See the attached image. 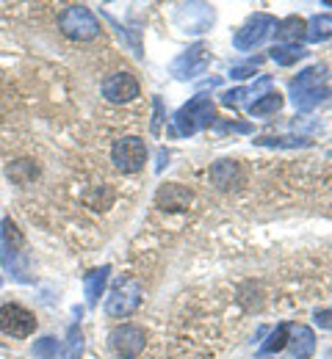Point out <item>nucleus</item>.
<instances>
[{
    "label": "nucleus",
    "instance_id": "nucleus-1",
    "mask_svg": "<svg viewBox=\"0 0 332 359\" xmlns=\"http://www.w3.org/2000/svg\"><path fill=\"white\" fill-rule=\"evenodd\" d=\"M327 67L324 64H316V67H307V69H302L293 81H291V100H293V105L299 108V111H313L316 105H321L327 97H330L332 91L327 86Z\"/></svg>",
    "mask_w": 332,
    "mask_h": 359
},
{
    "label": "nucleus",
    "instance_id": "nucleus-2",
    "mask_svg": "<svg viewBox=\"0 0 332 359\" xmlns=\"http://www.w3.org/2000/svg\"><path fill=\"white\" fill-rule=\"evenodd\" d=\"M216 119V108H213V100L205 97V94H197L191 97L189 102L172 116V133L175 135H194L205 128H211Z\"/></svg>",
    "mask_w": 332,
    "mask_h": 359
},
{
    "label": "nucleus",
    "instance_id": "nucleus-3",
    "mask_svg": "<svg viewBox=\"0 0 332 359\" xmlns=\"http://www.w3.org/2000/svg\"><path fill=\"white\" fill-rule=\"evenodd\" d=\"M58 25L64 31V36L75 39V42H89L100 36V22L86 6H67L58 17Z\"/></svg>",
    "mask_w": 332,
    "mask_h": 359
},
{
    "label": "nucleus",
    "instance_id": "nucleus-4",
    "mask_svg": "<svg viewBox=\"0 0 332 359\" xmlns=\"http://www.w3.org/2000/svg\"><path fill=\"white\" fill-rule=\"evenodd\" d=\"M22 246H25V238H22L20 226L14 224L11 219H3V224H0V260H3V266L11 271L20 282H28L25 266L20 263Z\"/></svg>",
    "mask_w": 332,
    "mask_h": 359
},
{
    "label": "nucleus",
    "instance_id": "nucleus-5",
    "mask_svg": "<svg viewBox=\"0 0 332 359\" xmlns=\"http://www.w3.org/2000/svg\"><path fill=\"white\" fill-rule=\"evenodd\" d=\"M142 304V285L136 279H119L114 285V290L105 299V315L108 318H128L139 310Z\"/></svg>",
    "mask_w": 332,
    "mask_h": 359
},
{
    "label": "nucleus",
    "instance_id": "nucleus-6",
    "mask_svg": "<svg viewBox=\"0 0 332 359\" xmlns=\"http://www.w3.org/2000/svg\"><path fill=\"white\" fill-rule=\"evenodd\" d=\"M274 31H277V20L272 14H266V11H258L236 31L233 45L238 50H255L258 45H263Z\"/></svg>",
    "mask_w": 332,
    "mask_h": 359
},
{
    "label": "nucleus",
    "instance_id": "nucleus-7",
    "mask_svg": "<svg viewBox=\"0 0 332 359\" xmlns=\"http://www.w3.org/2000/svg\"><path fill=\"white\" fill-rule=\"evenodd\" d=\"M111 161H114V166L119 172L133 175V172L144 169V163H147V144H144L139 135H125V138H119L114 144Z\"/></svg>",
    "mask_w": 332,
    "mask_h": 359
},
{
    "label": "nucleus",
    "instance_id": "nucleus-8",
    "mask_svg": "<svg viewBox=\"0 0 332 359\" xmlns=\"http://www.w3.org/2000/svg\"><path fill=\"white\" fill-rule=\"evenodd\" d=\"M211 67V47L205 45V42H197V45H191L186 53H180L175 61H172V75L178 78V81H191V78H197V75H202L205 69Z\"/></svg>",
    "mask_w": 332,
    "mask_h": 359
},
{
    "label": "nucleus",
    "instance_id": "nucleus-9",
    "mask_svg": "<svg viewBox=\"0 0 332 359\" xmlns=\"http://www.w3.org/2000/svg\"><path fill=\"white\" fill-rule=\"evenodd\" d=\"M0 332L8 337H31L36 332V318L31 310L20 304H3L0 307Z\"/></svg>",
    "mask_w": 332,
    "mask_h": 359
},
{
    "label": "nucleus",
    "instance_id": "nucleus-10",
    "mask_svg": "<svg viewBox=\"0 0 332 359\" xmlns=\"http://www.w3.org/2000/svg\"><path fill=\"white\" fill-rule=\"evenodd\" d=\"M111 348L119 354L122 359H136L147 346V337H144L142 326H133V323H122L111 332Z\"/></svg>",
    "mask_w": 332,
    "mask_h": 359
},
{
    "label": "nucleus",
    "instance_id": "nucleus-11",
    "mask_svg": "<svg viewBox=\"0 0 332 359\" xmlns=\"http://www.w3.org/2000/svg\"><path fill=\"white\" fill-rule=\"evenodd\" d=\"M102 97L108 102H133L139 97V81L131 72H114L102 81Z\"/></svg>",
    "mask_w": 332,
    "mask_h": 359
},
{
    "label": "nucleus",
    "instance_id": "nucleus-12",
    "mask_svg": "<svg viewBox=\"0 0 332 359\" xmlns=\"http://www.w3.org/2000/svg\"><path fill=\"white\" fill-rule=\"evenodd\" d=\"M178 22L183 25L186 34H205L213 25V8L205 3H183L178 6Z\"/></svg>",
    "mask_w": 332,
    "mask_h": 359
},
{
    "label": "nucleus",
    "instance_id": "nucleus-13",
    "mask_svg": "<svg viewBox=\"0 0 332 359\" xmlns=\"http://www.w3.org/2000/svg\"><path fill=\"white\" fill-rule=\"evenodd\" d=\"M194 202V194H191L186 185L180 182H166L158 188L155 194V205L166 213H180V210H189V205Z\"/></svg>",
    "mask_w": 332,
    "mask_h": 359
},
{
    "label": "nucleus",
    "instance_id": "nucleus-14",
    "mask_svg": "<svg viewBox=\"0 0 332 359\" xmlns=\"http://www.w3.org/2000/svg\"><path fill=\"white\" fill-rule=\"evenodd\" d=\"M285 348L291 351V359H310L313 351H316V334H313V329L305 326V323L288 326V346Z\"/></svg>",
    "mask_w": 332,
    "mask_h": 359
},
{
    "label": "nucleus",
    "instance_id": "nucleus-15",
    "mask_svg": "<svg viewBox=\"0 0 332 359\" xmlns=\"http://www.w3.org/2000/svg\"><path fill=\"white\" fill-rule=\"evenodd\" d=\"M211 182H213L219 191L238 188V185L244 182V169H241V163H238V161H230V158L216 161V163L211 166Z\"/></svg>",
    "mask_w": 332,
    "mask_h": 359
},
{
    "label": "nucleus",
    "instance_id": "nucleus-16",
    "mask_svg": "<svg viewBox=\"0 0 332 359\" xmlns=\"http://www.w3.org/2000/svg\"><path fill=\"white\" fill-rule=\"evenodd\" d=\"M274 34H277L280 45H299V39H307V20L291 14V17H285L283 22H277Z\"/></svg>",
    "mask_w": 332,
    "mask_h": 359
},
{
    "label": "nucleus",
    "instance_id": "nucleus-17",
    "mask_svg": "<svg viewBox=\"0 0 332 359\" xmlns=\"http://www.w3.org/2000/svg\"><path fill=\"white\" fill-rule=\"evenodd\" d=\"M108 273H111V266H100V269H95V271H89V273H86L84 287H86V302H89L92 307L100 302V296H102V290H105Z\"/></svg>",
    "mask_w": 332,
    "mask_h": 359
},
{
    "label": "nucleus",
    "instance_id": "nucleus-18",
    "mask_svg": "<svg viewBox=\"0 0 332 359\" xmlns=\"http://www.w3.org/2000/svg\"><path fill=\"white\" fill-rule=\"evenodd\" d=\"M283 108V94L280 91H266L260 94L255 102H249V114L252 116H272Z\"/></svg>",
    "mask_w": 332,
    "mask_h": 359
},
{
    "label": "nucleus",
    "instance_id": "nucleus-19",
    "mask_svg": "<svg viewBox=\"0 0 332 359\" xmlns=\"http://www.w3.org/2000/svg\"><path fill=\"white\" fill-rule=\"evenodd\" d=\"M258 147H274V149H302L310 147V138L305 135H260L255 138Z\"/></svg>",
    "mask_w": 332,
    "mask_h": 359
},
{
    "label": "nucleus",
    "instance_id": "nucleus-20",
    "mask_svg": "<svg viewBox=\"0 0 332 359\" xmlns=\"http://www.w3.org/2000/svg\"><path fill=\"white\" fill-rule=\"evenodd\" d=\"M269 86H272V78H269V75H263V78H260V81H258L255 86L225 91V94H222V105H238V102H241L244 97H255V100H258V97H260V91H266Z\"/></svg>",
    "mask_w": 332,
    "mask_h": 359
},
{
    "label": "nucleus",
    "instance_id": "nucleus-21",
    "mask_svg": "<svg viewBox=\"0 0 332 359\" xmlns=\"http://www.w3.org/2000/svg\"><path fill=\"white\" fill-rule=\"evenodd\" d=\"M6 175L17 185H28V182H34L39 177V169L34 166V161H14V163L6 166Z\"/></svg>",
    "mask_w": 332,
    "mask_h": 359
},
{
    "label": "nucleus",
    "instance_id": "nucleus-22",
    "mask_svg": "<svg viewBox=\"0 0 332 359\" xmlns=\"http://www.w3.org/2000/svg\"><path fill=\"white\" fill-rule=\"evenodd\" d=\"M332 36V14H316L313 20H307V39L310 42H327Z\"/></svg>",
    "mask_w": 332,
    "mask_h": 359
},
{
    "label": "nucleus",
    "instance_id": "nucleus-23",
    "mask_svg": "<svg viewBox=\"0 0 332 359\" xmlns=\"http://www.w3.org/2000/svg\"><path fill=\"white\" fill-rule=\"evenodd\" d=\"M269 55H272V61H277L280 67H291V64L302 61V58L307 55V50L302 45H274L269 50Z\"/></svg>",
    "mask_w": 332,
    "mask_h": 359
},
{
    "label": "nucleus",
    "instance_id": "nucleus-24",
    "mask_svg": "<svg viewBox=\"0 0 332 359\" xmlns=\"http://www.w3.org/2000/svg\"><path fill=\"white\" fill-rule=\"evenodd\" d=\"M288 326H291V323H280V326L269 334V340L260 346V354H263V357H269V354H280L285 346H288Z\"/></svg>",
    "mask_w": 332,
    "mask_h": 359
},
{
    "label": "nucleus",
    "instance_id": "nucleus-25",
    "mask_svg": "<svg viewBox=\"0 0 332 359\" xmlns=\"http://www.w3.org/2000/svg\"><path fill=\"white\" fill-rule=\"evenodd\" d=\"M81 354H84V332H81V326H69L67 346H64V359H81Z\"/></svg>",
    "mask_w": 332,
    "mask_h": 359
},
{
    "label": "nucleus",
    "instance_id": "nucleus-26",
    "mask_svg": "<svg viewBox=\"0 0 332 359\" xmlns=\"http://www.w3.org/2000/svg\"><path fill=\"white\" fill-rule=\"evenodd\" d=\"M55 354H58L55 337H42V340L34 343V357L36 359H55Z\"/></svg>",
    "mask_w": 332,
    "mask_h": 359
},
{
    "label": "nucleus",
    "instance_id": "nucleus-27",
    "mask_svg": "<svg viewBox=\"0 0 332 359\" xmlns=\"http://www.w3.org/2000/svg\"><path fill=\"white\" fill-rule=\"evenodd\" d=\"M255 67H258V61H249V64H244V67H233V69H230V78H236V81L252 78V75H255Z\"/></svg>",
    "mask_w": 332,
    "mask_h": 359
},
{
    "label": "nucleus",
    "instance_id": "nucleus-28",
    "mask_svg": "<svg viewBox=\"0 0 332 359\" xmlns=\"http://www.w3.org/2000/svg\"><path fill=\"white\" fill-rule=\"evenodd\" d=\"M316 323H319L321 329H332V310H319V313H316Z\"/></svg>",
    "mask_w": 332,
    "mask_h": 359
},
{
    "label": "nucleus",
    "instance_id": "nucleus-29",
    "mask_svg": "<svg viewBox=\"0 0 332 359\" xmlns=\"http://www.w3.org/2000/svg\"><path fill=\"white\" fill-rule=\"evenodd\" d=\"M158 128H161V100H155V122H152V130L158 133Z\"/></svg>",
    "mask_w": 332,
    "mask_h": 359
},
{
    "label": "nucleus",
    "instance_id": "nucleus-30",
    "mask_svg": "<svg viewBox=\"0 0 332 359\" xmlns=\"http://www.w3.org/2000/svg\"><path fill=\"white\" fill-rule=\"evenodd\" d=\"M324 6H327V8H332V0H327V3H324Z\"/></svg>",
    "mask_w": 332,
    "mask_h": 359
},
{
    "label": "nucleus",
    "instance_id": "nucleus-31",
    "mask_svg": "<svg viewBox=\"0 0 332 359\" xmlns=\"http://www.w3.org/2000/svg\"><path fill=\"white\" fill-rule=\"evenodd\" d=\"M330 158H332V152H330Z\"/></svg>",
    "mask_w": 332,
    "mask_h": 359
}]
</instances>
